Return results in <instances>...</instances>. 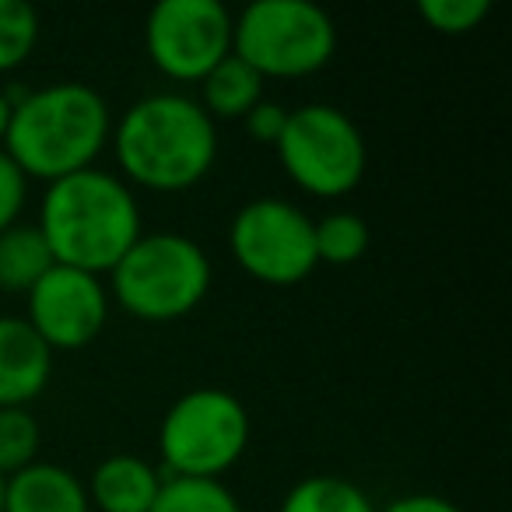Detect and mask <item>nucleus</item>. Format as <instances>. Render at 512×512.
<instances>
[{"instance_id":"nucleus-26","label":"nucleus","mask_w":512,"mask_h":512,"mask_svg":"<svg viewBox=\"0 0 512 512\" xmlns=\"http://www.w3.org/2000/svg\"><path fill=\"white\" fill-rule=\"evenodd\" d=\"M0 512H4V477H0Z\"/></svg>"},{"instance_id":"nucleus-20","label":"nucleus","mask_w":512,"mask_h":512,"mask_svg":"<svg viewBox=\"0 0 512 512\" xmlns=\"http://www.w3.org/2000/svg\"><path fill=\"white\" fill-rule=\"evenodd\" d=\"M39 425L29 407H0V477L8 481L22 467L36 463Z\"/></svg>"},{"instance_id":"nucleus-17","label":"nucleus","mask_w":512,"mask_h":512,"mask_svg":"<svg viewBox=\"0 0 512 512\" xmlns=\"http://www.w3.org/2000/svg\"><path fill=\"white\" fill-rule=\"evenodd\" d=\"M151 512H242V505L218 477H165Z\"/></svg>"},{"instance_id":"nucleus-12","label":"nucleus","mask_w":512,"mask_h":512,"mask_svg":"<svg viewBox=\"0 0 512 512\" xmlns=\"http://www.w3.org/2000/svg\"><path fill=\"white\" fill-rule=\"evenodd\" d=\"M4 512H92V502L74 470L36 460L4 481Z\"/></svg>"},{"instance_id":"nucleus-11","label":"nucleus","mask_w":512,"mask_h":512,"mask_svg":"<svg viewBox=\"0 0 512 512\" xmlns=\"http://www.w3.org/2000/svg\"><path fill=\"white\" fill-rule=\"evenodd\" d=\"M53 376V351L25 316H0V407H29Z\"/></svg>"},{"instance_id":"nucleus-9","label":"nucleus","mask_w":512,"mask_h":512,"mask_svg":"<svg viewBox=\"0 0 512 512\" xmlns=\"http://www.w3.org/2000/svg\"><path fill=\"white\" fill-rule=\"evenodd\" d=\"M144 46L165 78L200 81L232 53V15L221 0H158L144 22Z\"/></svg>"},{"instance_id":"nucleus-25","label":"nucleus","mask_w":512,"mask_h":512,"mask_svg":"<svg viewBox=\"0 0 512 512\" xmlns=\"http://www.w3.org/2000/svg\"><path fill=\"white\" fill-rule=\"evenodd\" d=\"M8 120H11V102H8V92L0 88V141H4V130H8Z\"/></svg>"},{"instance_id":"nucleus-8","label":"nucleus","mask_w":512,"mask_h":512,"mask_svg":"<svg viewBox=\"0 0 512 512\" xmlns=\"http://www.w3.org/2000/svg\"><path fill=\"white\" fill-rule=\"evenodd\" d=\"M228 246L249 278L274 288L299 285L320 264L313 218L281 197H256L242 204L228 225Z\"/></svg>"},{"instance_id":"nucleus-18","label":"nucleus","mask_w":512,"mask_h":512,"mask_svg":"<svg viewBox=\"0 0 512 512\" xmlns=\"http://www.w3.org/2000/svg\"><path fill=\"white\" fill-rule=\"evenodd\" d=\"M369 225L362 214L355 211H330L320 221H313V242H316V260L320 264L348 267L362 260L369 249Z\"/></svg>"},{"instance_id":"nucleus-24","label":"nucleus","mask_w":512,"mask_h":512,"mask_svg":"<svg viewBox=\"0 0 512 512\" xmlns=\"http://www.w3.org/2000/svg\"><path fill=\"white\" fill-rule=\"evenodd\" d=\"M379 512H463L456 502L442 495H428V491H414V495H400L393 502H386Z\"/></svg>"},{"instance_id":"nucleus-4","label":"nucleus","mask_w":512,"mask_h":512,"mask_svg":"<svg viewBox=\"0 0 512 512\" xmlns=\"http://www.w3.org/2000/svg\"><path fill=\"white\" fill-rule=\"evenodd\" d=\"M109 285L130 316L169 323L204 302L211 288V260L190 235L141 232V239L109 271Z\"/></svg>"},{"instance_id":"nucleus-2","label":"nucleus","mask_w":512,"mask_h":512,"mask_svg":"<svg viewBox=\"0 0 512 512\" xmlns=\"http://www.w3.org/2000/svg\"><path fill=\"white\" fill-rule=\"evenodd\" d=\"M113 134L109 106L85 81H53L32 88L11 106L0 148L29 179H64L95 162Z\"/></svg>"},{"instance_id":"nucleus-10","label":"nucleus","mask_w":512,"mask_h":512,"mask_svg":"<svg viewBox=\"0 0 512 512\" xmlns=\"http://www.w3.org/2000/svg\"><path fill=\"white\" fill-rule=\"evenodd\" d=\"M109 316V292L99 274L53 264L29 292V316L50 351L88 348L102 334Z\"/></svg>"},{"instance_id":"nucleus-21","label":"nucleus","mask_w":512,"mask_h":512,"mask_svg":"<svg viewBox=\"0 0 512 512\" xmlns=\"http://www.w3.org/2000/svg\"><path fill=\"white\" fill-rule=\"evenodd\" d=\"M418 15L442 36H463L491 15V4L488 0H418Z\"/></svg>"},{"instance_id":"nucleus-7","label":"nucleus","mask_w":512,"mask_h":512,"mask_svg":"<svg viewBox=\"0 0 512 512\" xmlns=\"http://www.w3.org/2000/svg\"><path fill=\"white\" fill-rule=\"evenodd\" d=\"M274 151L292 183L313 197L351 193L362 183L365 165H369V148H365L358 123L330 102L288 109L285 130Z\"/></svg>"},{"instance_id":"nucleus-13","label":"nucleus","mask_w":512,"mask_h":512,"mask_svg":"<svg viewBox=\"0 0 512 512\" xmlns=\"http://www.w3.org/2000/svg\"><path fill=\"white\" fill-rule=\"evenodd\" d=\"M165 474L137 453H113L92 470L88 502L102 512H151Z\"/></svg>"},{"instance_id":"nucleus-14","label":"nucleus","mask_w":512,"mask_h":512,"mask_svg":"<svg viewBox=\"0 0 512 512\" xmlns=\"http://www.w3.org/2000/svg\"><path fill=\"white\" fill-rule=\"evenodd\" d=\"M200 88H204V113L218 116V120H232V116H246L256 102L264 99V78L239 60L235 53H228L225 60L211 67V71L200 78Z\"/></svg>"},{"instance_id":"nucleus-16","label":"nucleus","mask_w":512,"mask_h":512,"mask_svg":"<svg viewBox=\"0 0 512 512\" xmlns=\"http://www.w3.org/2000/svg\"><path fill=\"white\" fill-rule=\"evenodd\" d=\"M278 512H379L372 498L355 481L341 474H313L302 477L281 498Z\"/></svg>"},{"instance_id":"nucleus-23","label":"nucleus","mask_w":512,"mask_h":512,"mask_svg":"<svg viewBox=\"0 0 512 512\" xmlns=\"http://www.w3.org/2000/svg\"><path fill=\"white\" fill-rule=\"evenodd\" d=\"M285 120H288V109L278 106V102H267V99H260L246 116H242L246 134L260 144H278L281 130H285Z\"/></svg>"},{"instance_id":"nucleus-5","label":"nucleus","mask_w":512,"mask_h":512,"mask_svg":"<svg viewBox=\"0 0 512 512\" xmlns=\"http://www.w3.org/2000/svg\"><path fill=\"white\" fill-rule=\"evenodd\" d=\"M334 50V18L309 0H253L232 18V53L264 81L323 71Z\"/></svg>"},{"instance_id":"nucleus-3","label":"nucleus","mask_w":512,"mask_h":512,"mask_svg":"<svg viewBox=\"0 0 512 512\" xmlns=\"http://www.w3.org/2000/svg\"><path fill=\"white\" fill-rule=\"evenodd\" d=\"M123 176L158 193L190 190L218 158V130L197 99L155 92L120 116L113 134Z\"/></svg>"},{"instance_id":"nucleus-22","label":"nucleus","mask_w":512,"mask_h":512,"mask_svg":"<svg viewBox=\"0 0 512 512\" xmlns=\"http://www.w3.org/2000/svg\"><path fill=\"white\" fill-rule=\"evenodd\" d=\"M29 197V176L15 165V158L0 148V232L18 221Z\"/></svg>"},{"instance_id":"nucleus-6","label":"nucleus","mask_w":512,"mask_h":512,"mask_svg":"<svg viewBox=\"0 0 512 512\" xmlns=\"http://www.w3.org/2000/svg\"><path fill=\"white\" fill-rule=\"evenodd\" d=\"M249 446V414L221 386L186 390L158 425L165 477H218L242 460Z\"/></svg>"},{"instance_id":"nucleus-15","label":"nucleus","mask_w":512,"mask_h":512,"mask_svg":"<svg viewBox=\"0 0 512 512\" xmlns=\"http://www.w3.org/2000/svg\"><path fill=\"white\" fill-rule=\"evenodd\" d=\"M53 267V253L46 246L39 225L15 221L0 232V292H32L39 278Z\"/></svg>"},{"instance_id":"nucleus-1","label":"nucleus","mask_w":512,"mask_h":512,"mask_svg":"<svg viewBox=\"0 0 512 512\" xmlns=\"http://www.w3.org/2000/svg\"><path fill=\"white\" fill-rule=\"evenodd\" d=\"M36 225L53 264L102 278L141 239V207L120 176L88 165L46 186Z\"/></svg>"},{"instance_id":"nucleus-19","label":"nucleus","mask_w":512,"mask_h":512,"mask_svg":"<svg viewBox=\"0 0 512 512\" xmlns=\"http://www.w3.org/2000/svg\"><path fill=\"white\" fill-rule=\"evenodd\" d=\"M39 43V15L29 0H0V74L29 60Z\"/></svg>"}]
</instances>
